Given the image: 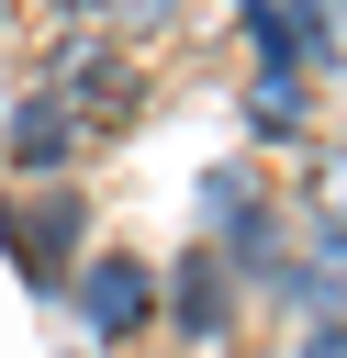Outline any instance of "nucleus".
I'll return each mask as SVG.
<instances>
[{
    "instance_id": "1",
    "label": "nucleus",
    "mask_w": 347,
    "mask_h": 358,
    "mask_svg": "<svg viewBox=\"0 0 347 358\" xmlns=\"http://www.w3.org/2000/svg\"><path fill=\"white\" fill-rule=\"evenodd\" d=\"M146 302H157V291H146L134 257H90V268H78V313H90V336H134Z\"/></svg>"
},
{
    "instance_id": "2",
    "label": "nucleus",
    "mask_w": 347,
    "mask_h": 358,
    "mask_svg": "<svg viewBox=\"0 0 347 358\" xmlns=\"http://www.w3.org/2000/svg\"><path fill=\"white\" fill-rule=\"evenodd\" d=\"M67 145H78V112H67L56 90H34V101H11V123H0V157H11V168H56Z\"/></svg>"
},
{
    "instance_id": "3",
    "label": "nucleus",
    "mask_w": 347,
    "mask_h": 358,
    "mask_svg": "<svg viewBox=\"0 0 347 358\" xmlns=\"http://www.w3.org/2000/svg\"><path fill=\"white\" fill-rule=\"evenodd\" d=\"M269 291H280V302H302L313 324H347V246H325V257H302V268H280Z\"/></svg>"
},
{
    "instance_id": "4",
    "label": "nucleus",
    "mask_w": 347,
    "mask_h": 358,
    "mask_svg": "<svg viewBox=\"0 0 347 358\" xmlns=\"http://www.w3.org/2000/svg\"><path fill=\"white\" fill-rule=\"evenodd\" d=\"M168 302H179V324H190V336H224V257H201V246H190Z\"/></svg>"
},
{
    "instance_id": "5",
    "label": "nucleus",
    "mask_w": 347,
    "mask_h": 358,
    "mask_svg": "<svg viewBox=\"0 0 347 358\" xmlns=\"http://www.w3.org/2000/svg\"><path fill=\"white\" fill-rule=\"evenodd\" d=\"M123 90H134V78H123L112 56H90V45H78V56H67V90H56V101H67V112H123Z\"/></svg>"
},
{
    "instance_id": "6",
    "label": "nucleus",
    "mask_w": 347,
    "mask_h": 358,
    "mask_svg": "<svg viewBox=\"0 0 347 358\" xmlns=\"http://www.w3.org/2000/svg\"><path fill=\"white\" fill-rule=\"evenodd\" d=\"M0 235H22L34 257H56V246L78 235V201H67V190H45V201H34V224H11V213H0Z\"/></svg>"
},
{
    "instance_id": "7",
    "label": "nucleus",
    "mask_w": 347,
    "mask_h": 358,
    "mask_svg": "<svg viewBox=\"0 0 347 358\" xmlns=\"http://www.w3.org/2000/svg\"><path fill=\"white\" fill-rule=\"evenodd\" d=\"M302 358H347V324H313V336H302Z\"/></svg>"
}]
</instances>
